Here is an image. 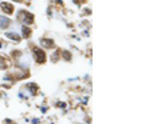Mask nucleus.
<instances>
[{"label": "nucleus", "mask_w": 161, "mask_h": 124, "mask_svg": "<svg viewBox=\"0 0 161 124\" xmlns=\"http://www.w3.org/2000/svg\"><path fill=\"white\" fill-rule=\"evenodd\" d=\"M63 57H65V60H71V53L70 52H67V51H65L63 52Z\"/></svg>", "instance_id": "nucleus-10"}, {"label": "nucleus", "mask_w": 161, "mask_h": 124, "mask_svg": "<svg viewBox=\"0 0 161 124\" xmlns=\"http://www.w3.org/2000/svg\"><path fill=\"white\" fill-rule=\"evenodd\" d=\"M15 2H18V3H22V2H23V0H15Z\"/></svg>", "instance_id": "nucleus-13"}, {"label": "nucleus", "mask_w": 161, "mask_h": 124, "mask_svg": "<svg viewBox=\"0 0 161 124\" xmlns=\"http://www.w3.org/2000/svg\"><path fill=\"white\" fill-rule=\"evenodd\" d=\"M10 25V19H7L6 16H0V28H7Z\"/></svg>", "instance_id": "nucleus-6"}, {"label": "nucleus", "mask_w": 161, "mask_h": 124, "mask_svg": "<svg viewBox=\"0 0 161 124\" xmlns=\"http://www.w3.org/2000/svg\"><path fill=\"white\" fill-rule=\"evenodd\" d=\"M18 19L22 23H26V24H32L34 23V15L27 11H20L19 15H18Z\"/></svg>", "instance_id": "nucleus-1"}, {"label": "nucleus", "mask_w": 161, "mask_h": 124, "mask_svg": "<svg viewBox=\"0 0 161 124\" xmlns=\"http://www.w3.org/2000/svg\"><path fill=\"white\" fill-rule=\"evenodd\" d=\"M2 47H3V46H2V44H0V48H2Z\"/></svg>", "instance_id": "nucleus-14"}, {"label": "nucleus", "mask_w": 161, "mask_h": 124, "mask_svg": "<svg viewBox=\"0 0 161 124\" xmlns=\"http://www.w3.org/2000/svg\"><path fill=\"white\" fill-rule=\"evenodd\" d=\"M27 88L31 91V95H35L38 92V86L34 84V83H31V84H27Z\"/></svg>", "instance_id": "nucleus-8"}, {"label": "nucleus", "mask_w": 161, "mask_h": 124, "mask_svg": "<svg viewBox=\"0 0 161 124\" xmlns=\"http://www.w3.org/2000/svg\"><path fill=\"white\" fill-rule=\"evenodd\" d=\"M32 52H34V57H35V60L38 61L39 64H43V63H46V60H47V56H46V53H45V51H42L40 48H35L32 49Z\"/></svg>", "instance_id": "nucleus-2"}, {"label": "nucleus", "mask_w": 161, "mask_h": 124, "mask_svg": "<svg viewBox=\"0 0 161 124\" xmlns=\"http://www.w3.org/2000/svg\"><path fill=\"white\" fill-rule=\"evenodd\" d=\"M22 32H23V38H30L31 36V30L27 27H22Z\"/></svg>", "instance_id": "nucleus-9"}, {"label": "nucleus", "mask_w": 161, "mask_h": 124, "mask_svg": "<svg viewBox=\"0 0 161 124\" xmlns=\"http://www.w3.org/2000/svg\"><path fill=\"white\" fill-rule=\"evenodd\" d=\"M59 53H61V51H59V49H58V51H55V55H53V57H51V60H53V61H57L58 56H59Z\"/></svg>", "instance_id": "nucleus-11"}, {"label": "nucleus", "mask_w": 161, "mask_h": 124, "mask_svg": "<svg viewBox=\"0 0 161 124\" xmlns=\"http://www.w3.org/2000/svg\"><path fill=\"white\" fill-rule=\"evenodd\" d=\"M2 9L6 13H8V15H11V13L14 12V5L12 4H10V3H2Z\"/></svg>", "instance_id": "nucleus-3"}, {"label": "nucleus", "mask_w": 161, "mask_h": 124, "mask_svg": "<svg viewBox=\"0 0 161 124\" xmlns=\"http://www.w3.org/2000/svg\"><path fill=\"white\" fill-rule=\"evenodd\" d=\"M86 0H78V3H85Z\"/></svg>", "instance_id": "nucleus-12"}, {"label": "nucleus", "mask_w": 161, "mask_h": 124, "mask_svg": "<svg viewBox=\"0 0 161 124\" xmlns=\"http://www.w3.org/2000/svg\"><path fill=\"white\" fill-rule=\"evenodd\" d=\"M10 60L6 59L4 56H0V70H6V68L10 67Z\"/></svg>", "instance_id": "nucleus-5"}, {"label": "nucleus", "mask_w": 161, "mask_h": 124, "mask_svg": "<svg viewBox=\"0 0 161 124\" xmlns=\"http://www.w3.org/2000/svg\"><path fill=\"white\" fill-rule=\"evenodd\" d=\"M40 44L45 48H53L54 47V40L53 39H42L40 40Z\"/></svg>", "instance_id": "nucleus-4"}, {"label": "nucleus", "mask_w": 161, "mask_h": 124, "mask_svg": "<svg viewBox=\"0 0 161 124\" xmlns=\"http://www.w3.org/2000/svg\"><path fill=\"white\" fill-rule=\"evenodd\" d=\"M6 36L10 39H12V40H15V42H20V36L16 35V34H12V32H7Z\"/></svg>", "instance_id": "nucleus-7"}]
</instances>
